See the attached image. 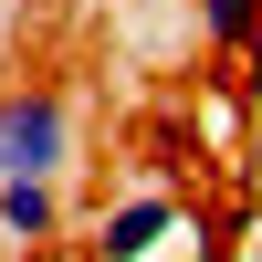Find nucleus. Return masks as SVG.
<instances>
[{
  "instance_id": "nucleus-1",
  "label": "nucleus",
  "mask_w": 262,
  "mask_h": 262,
  "mask_svg": "<svg viewBox=\"0 0 262 262\" xmlns=\"http://www.w3.org/2000/svg\"><path fill=\"white\" fill-rule=\"evenodd\" d=\"M84 158V126H74V95L42 74H11L0 84V179H63Z\"/></svg>"
},
{
  "instance_id": "nucleus-2",
  "label": "nucleus",
  "mask_w": 262,
  "mask_h": 262,
  "mask_svg": "<svg viewBox=\"0 0 262 262\" xmlns=\"http://www.w3.org/2000/svg\"><path fill=\"white\" fill-rule=\"evenodd\" d=\"M179 221H189V210H179V189H126L116 210H95V262H147Z\"/></svg>"
},
{
  "instance_id": "nucleus-3",
  "label": "nucleus",
  "mask_w": 262,
  "mask_h": 262,
  "mask_svg": "<svg viewBox=\"0 0 262 262\" xmlns=\"http://www.w3.org/2000/svg\"><path fill=\"white\" fill-rule=\"evenodd\" d=\"M0 242L21 262L63 242V179H0Z\"/></svg>"
},
{
  "instance_id": "nucleus-4",
  "label": "nucleus",
  "mask_w": 262,
  "mask_h": 262,
  "mask_svg": "<svg viewBox=\"0 0 262 262\" xmlns=\"http://www.w3.org/2000/svg\"><path fill=\"white\" fill-rule=\"evenodd\" d=\"M200 42L210 53H262V0H200Z\"/></svg>"
}]
</instances>
